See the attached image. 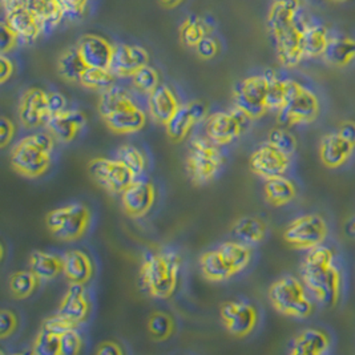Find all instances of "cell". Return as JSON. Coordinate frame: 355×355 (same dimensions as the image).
I'll use <instances>...</instances> for the list:
<instances>
[{
  "instance_id": "6da1fadb",
  "label": "cell",
  "mask_w": 355,
  "mask_h": 355,
  "mask_svg": "<svg viewBox=\"0 0 355 355\" xmlns=\"http://www.w3.org/2000/svg\"><path fill=\"white\" fill-rule=\"evenodd\" d=\"M300 0L273 1L268 15V28L275 39L279 63L294 68L305 58L302 33L306 24Z\"/></svg>"
},
{
  "instance_id": "7a4b0ae2",
  "label": "cell",
  "mask_w": 355,
  "mask_h": 355,
  "mask_svg": "<svg viewBox=\"0 0 355 355\" xmlns=\"http://www.w3.org/2000/svg\"><path fill=\"white\" fill-rule=\"evenodd\" d=\"M301 277L323 306L334 307L338 304L342 281L330 249L324 246L311 249L301 266Z\"/></svg>"
},
{
  "instance_id": "3957f363",
  "label": "cell",
  "mask_w": 355,
  "mask_h": 355,
  "mask_svg": "<svg viewBox=\"0 0 355 355\" xmlns=\"http://www.w3.org/2000/svg\"><path fill=\"white\" fill-rule=\"evenodd\" d=\"M181 257L171 249L148 252L141 263L140 279L146 291L157 300H166L178 288Z\"/></svg>"
},
{
  "instance_id": "277c9868",
  "label": "cell",
  "mask_w": 355,
  "mask_h": 355,
  "mask_svg": "<svg viewBox=\"0 0 355 355\" xmlns=\"http://www.w3.org/2000/svg\"><path fill=\"white\" fill-rule=\"evenodd\" d=\"M55 137L51 133H33L20 141L11 150V165L26 178L43 176L51 165Z\"/></svg>"
},
{
  "instance_id": "5b68a950",
  "label": "cell",
  "mask_w": 355,
  "mask_h": 355,
  "mask_svg": "<svg viewBox=\"0 0 355 355\" xmlns=\"http://www.w3.org/2000/svg\"><path fill=\"white\" fill-rule=\"evenodd\" d=\"M272 306L282 315L304 320L313 313V304L307 297L305 284L293 275H285L269 288Z\"/></svg>"
},
{
  "instance_id": "8992f818",
  "label": "cell",
  "mask_w": 355,
  "mask_h": 355,
  "mask_svg": "<svg viewBox=\"0 0 355 355\" xmlns=\"http://www.w3.org/2000/svg\"><path fill=\"white\" fill-rule=\"evenodd\" d=\"M320 113V101L310 89L294 80H286V96L277 120L281 125L293 127L313 123Z\"/></svg>"
},
{
  "instance_id": "52a82bcc",
  "label": "cell",
  "mask_w": 355,
  "mask_h": 355,
  "mask_svg": "<svg viewBox=\"0 0 355 355\" xmlns=\"http://www.w3.org/2000/svg\"><path fill=\"white\" fill-rule=\"evenodd\" d=\"M89 221L91 213L80 202H73L51 210L46 217V225L51 234L59 241L64 243L80 240L89 226Z\"/></svg>"
},
{
  "instance_id": "ba28073f",
  "label": "cell",
  "mask_w": 355,
  "mask_h": 355,
  "mask_svg": "<svg viewBox=\"0 0 355 355\" xmlns=\"http://www.w3.org/2000/svg\"><path fill=\"white\" fill-rule=\"evenodd\" d=\"M224 164V157L216 143L210 139L196 137L189 146L187 172L194 185L211 181Z\"/></svg>"
},
{
  "instance_id": "9c48e42d",
  "label": "cell",
  "mask_w": 355,
  "mask_h": 355,
  "mask_svg": "<svg viewBox=\"0 0 355 355\" xmlns=\"http://www.w3.org/2000/svg\"><path fill=\"white\" fill-rule=\"evenodd\" d=\"M327 236V225L320 214H305L293 220L284 232V241L298 250L321 246Z\"/></svg>"
},
{
  "instance_id": "30bf717a",
  "label": "cell",
  "mask_w": 355,
  "mask_h": 355,
  "mask_svg": "<svg viewBox=\"0 0 355 355\" xmlns=\"http://www.w3.org/2000/svg\"><path fill=\"white\" fill-rule=\"evenodd\" d=\"M253 119L237 105L226 112L213 113L207 121V136L217 146L230 144L249 128Z\"/></svg>"
},
{
  "instance_id": "8fae6325",
  "label": "cell",
  "mask_w": 355,
  "mask_h": 355,
  "mask_svg": "<svg viewBox=\"0 0 355 355\" xmlns=\"http://www.w3.org/2000/svg\"><path fill=\"white\" fill-rule=\"evenodd\" d=\"M88 173L97 185L112 194L123 193L137 178L123 162L104 157L88 162Z\"/></svg>"
},
{
  "instance_id": "7c38bea8",
  "label": "cell",
  "mask_w": 355,
  "mask_h": 355,
  "mask_svg": "<svg viewBox=\"0 0 355 355\" xmlns=\"http://www.w3.org/2000/svg\"><path fill=\"white\" fill-rule=\"evenodd\" d=\"M269 80L262 75H256L240 81L233 91L234 105L248 113L253 120H257L268 112L266 95Z\"/></svg>"
},
{
  "instance_id": "4fadbf2b",
  "label": "cell",
  "mask_w": 355,
  "mask_h": 355,
  "mask_svg": "<svg viewBox=\"0 0 355 355\" xmlns=\"http://www.w3.org/2000/svg\"><path fill=\"white\" fill-rule=\"evenodd\" d=\"M257 310L248 302L227 301L221 306V320L226 330L237 337L249 336L257 324Z\"/></svg>"
},
{
  "instance_id": "5bb4252c",
  "label": "cell",
  "mask_w": 355,
  "mask_h": 355,
  "mask_svg": "<svg viewBox=\"0 0 355 355\" xmlns=\"http://www.w3.org/2000/svg\"><path fill=\"white\" fill-rule=\"evenodd\" d=\"M249 165L254 175L266 180L284 176L291 165V157L275 146L265 143L252 153Z\"/></svg>"
},
{
  "instance_id": "9a60e30c",
  "label": "cell",
  "mask_w": 355,
  "mask_h": 355,
  "mask_svg": "<svg viewBox=\"0 0 355 355\" xmlns=\"http://www.w3.org/2000/svg\"><path fill=\"white\" fill-rule=\"evenodd\" d=\"M208 113V107L202 101H189L181 104L173 117L165 125L168 136L173 141L184 140L196 124L201 123Z\"/></svg>"
},
{
  "instance_id": "2e32d148",
  "label": "cell",
  "mask_w": 355,
  "mask_h": 355,
  "mask_svg": "<svg viewBox=\"0 0 355 355\" xmlns=\"http://www.w3.org/2000/svg\"><path fill=\"white\" fill-rule=\"evenodd\" d=\"M17 114L21 125L27 130H33L46 123L49 117L47 92L40 88H28L19 101Z\"/></svg>"
},
{
  "instance_id": "e0dca14e",
  "label": "cell",
  "mask_w": 355,
  "mask_h": 355,
  "mask_svg": "<svg viewBox=\"0 0 355 355\" xmlns=\"http://www.w3.org/2000/svg\"><path fill=\"white\" fill-rule=\"evenodd\" d=\"M6 11L4 20L15 31L19 42L33 43L42 33L43 27L31 10L23 4L3 6Z\"/></svg>"
},
{
  "instance_id": "ac0fdd59",
  "label": "cell",
  "mask_w": 355,
  "mask_h": 355,
  "mask_svg": "<svg viewBox=\"0 0 355 355\" xmlns=\"http://www.w3.org/2000/svg\"><path fill=\"white\" fill-rule=\"evenodd\" d=\"M155 198L156 192L153 185L150 182L136 178L121 193V205L128 216L139 218L146 216L153 207Z\"/></svg>"
},
{
  "instance_id": "d6986e66",
  "label": "cell",
  "mask_w": 355,
  "mask_h": 355,
  "mask_svg": "<svg viewBox=\"0 0 355 355\" xmlns=\"http://www.w3.org/2000/svg\"><path fill=\"white\" fill-rule=\"evenodd\" d=\"M149 63L146 49L140 46L117 44L113 51L111 72L116 78H132L136 71Z\"/></svg>"
},
{
  "instance_id": "ffe728a7",
  "label": "cell",
  "mask_w": 355,
  "mask_h": 355,
  "mask_svg": "<svg viewBox=\"0 0 355 355\" xmlns=\"http://www.w3.org/2000/svg\"><path fill=\"white\" fill-rule=\"evenodd\" d=\"M85 116L76 110H65L63 112L49 116L46 127L56 141L71 143L85 127Z\"/></svg>"
},
{
  "instance_id": "44dd1931",
  "label": "cell",
  "mask_w": 355,
  "mask_h": 355,
  "mask_svg": "<svg viewBox=\"0 0 355 355\" xmlns=\"http://www.w3.org/2000/svg\"><path fill=\"white\" fill-rule=\"evenodd\" d=\"M76 47L79 49L81 58L87 67L110 69L112 63L114 46H112L107 39L98 35L88 33L80 37Z\"/></svg>"
},
{
  "instance_id": "7402d4cb",
  "label": "cell",
  "mask_w": 355,
  "mask_h": 355,
  "mask_svg": "<svg viewBox=\"0 0 355 355\" xmlns=\"http://www.w3.org/2000/svg\"><path fill=\"white\" fill-rule=\"evenodd\" d=\"M181 104L171 87L160 84L148 95V111L153 121L166 125Z\"/></svg>"
},
{
  "instance_id": "603a6c76",
  "label": "cell",
  "mask_w": 355,
  "mask_h": 355,
  "mask_svg": "<svg viewBox=\"0 0 355 355\" xmlns=\"http://www.w3.org/2000/svg\"><path fill=\"white\" fill-rule=\"evenodd\" d=\"M354 146L345 140L338 132L327 133L320 146V159L329 169H337L345 165L354 152Z\"/></svg>"
},
{
  "instance_id": "cb8c5ba5",
  "label": "cell",
  "mask_w": 355,
  "mask_h": 355,
  "mask_svg": "<svg viewBox=\"0 0 355 355\" xmlns=\"http://www.w3.org/2000/svg\"><path fill=\"white\" fill-rule=\"evenodd\" d=\"M105 125L114 133L128 135L143 130L146 123V114L137 104L121 108L103 119Z\"/></svg>"
},
{
  "instance_id": "d4e9b609",
  "label": "cell",
  "mask_w": 355,
  "mask_h": 355,
  "mask_svg": "<svg viewBox=\"0 0 355 355\" xmlns=\"http://www.w3.org/2000/svg\"><path fill=\"white\" fill-rule=\"evenodd\" d=\"M58 313L78 323L84 322L87 320L89 314V304L84 286L81 284L69 285L60 302Z\"/></svg>"
},
{
  "instance_id": "484cf974",
  "label": "cell",
  "mask_w": 355,
  "mask_h": 355,
  "mask_svg": "<svg viewBox=\"0 0 355 355\" xmlns=\"http://www.w3.org/2000/svg\"><path fill=\"white\" fill-rule=\"evenodd\" d=\"M322 58L327 64L337 68L352 64L355 60V39L345 35L330 36Z\"/></svg>"
},
{
  "instance_id": "4316f807",
  "label": "cell",
  "mask_w": 355,
  "mask_h": 355,
  "mask_svg": "<svg viewBox=\"0 0 355 355\" xmlns=\"http://www.w3.org/2000/svg\"><path fill=\"white\" fill-rule=\"evenodd\" d=\"M63 275L71 284H87L94 275L91 259L80 250H69L63 257Z\"/></svg>"
},
{
  "instance_id": "83f0119b",
  "label": "cell",
  "mask_w": 355,
  "mask_h": 355,
  "mask_svg": "<svg viewBox=\"0 0 355 355\" xmlns=\"http://www.w3.org/2000/svg\"><path fill=\"white\" fill-rule=\"evenodd\" d=\"M330 339L321 330L306 329L301 331L291 343V354L321 355L327 352Z\"/></svg>"
},
{
  "instance_id": "f1b7e54d",
  "label": "cell",
  "mask_w": 355,
  "mask_h": 355,
  "mask_svg": "<svg viewBox=\"0 0 355 355\" xmlns=\"http://www.w3.org/2000/svg\"><path fill=\"white\" fill-rule=\"evenodd\" d=\"M330 35L327 27L318 21L307 20L302 33V51L304 56L309 59H315L322 56L327 47Z\"/></svg>"
},
{
  "instance_id": "f546056e",
  "label": "cell",
  "mask_w": 355,
  "mask_h": 355,
  "mask_svg": "<svg viewBox=\"0 0 355 355\" xmlns=\"http://www.w3.org/2000/svg\"><path fill=\"white\" fill-rule=\"evenodd\" d=\"M232 234L237 241L248 246L257 245L265 239L266 224L259 217L243 216L232 226Z\"/></svg>"
},
{
  "instance_id": "4dcf8cb0",
  "label": "cell",
  "mask_w": 355,
  "mask_h": 355,
  "mask_svg": "<svg viewBox=\"0 0 355 355\" xmlns=\"http://www.w3.org/2000/svg\"><path fill=\"white\" fill-rule=\"evenodd\" d=\"M263 192L266 201L273 207H284L297 196V189L293 181L284 176L266 178Z\"/></svg>"
},
{
  "instance_id": "1f68e13d",
  "label": "cell",
  "mask_w": 355,
  "mask_h": 355,
  "mask_svg": "<svg viewBox=\"0 0 355 355\" xmlns=\"http://www.w3.org/2000/svg\"><path fill=\"white\" fill-rule=\"evenodd\" d=\"M30 270H33L40 281H51L63 273V259L47 252L35 250L30 256Z\"/></svg>"
},
{
  "instance_id": "d6a6232c",
  "label": "cell",
  "mask_w": 355,
  "mask_h": 355,
  "mask_svg": "<svg viewBox=\"0 0 355 355\" xmlns=\"http://www.w3.org/2000/svg\"><path fill=\"white\" fill-rule=\"evenodd\" d=\"M132 104H135L133 98L130 95V92L127 89H124L123 87L119 85H111L110 88L101 91V95L98 98V105L97 110L103 119H105L107 116L112 114L113 112L130 107Z\"/></svg>"
},
{
  "instance_id": "836d02e7",
  "label": "cell",
  "mask_w": 355,
  "mask_h": 355,
  "mask_svg": "<svg viewBox=\"0 0 355 355\" xmlns=\"http://www.w3.org/2000/svg\"><path fill=\"white\" fill-rule=\"evenodd\" d=\"M200 268L202 275L213 282L226 281L236 275L217 249L207 252L201 256Z\"/></svg>"
},
{
  "instance_id": "e575fe53",
  "label": "cell",
  "mask_w": 355,
  "mask_h": 355,
  "mask_svg": "<svg viewBox=\"0 0 355 355\" xmlns=\"http://www.w3.org/2000/svg\"><path fill=\"white\" fill-rule=\"evenodd\" d=\"M88 67L81 58L78 47L65 49L58 60L59 75L69 83H80L81 76Z\"/></svg>"
},
{
  "instance_id": "d590c367",
  "label": "cell",
  "mask_w": 355,
  "mask_h": 355,
  "mask_svg": "<svg viewBox=\"0 0 355 355\" xmlns=\"http://www.w3.org/2000/svg\"><path fill=\"white\" fill-rule=\"evenodd\" d=\"M217 250L236 275L245 270L252 259V252L249 246L240 241H226L221 243Z\"/></svg>"
},
{
  "instance_id": "8d00e7d4",
  "label": "cell",
  "mask_w": 355,
  "mask_h": 355,
  "mask_svg": "<svg viewBox=\"0 0 355 355\" xmlns=\"http://www.w3.org/2000/svg\"><path fill=\"white\" fill-rule=\"evenodd\" d=\"M210 30L211 27L205 19L198 17H187L180 27V39L185 46L194 49L200 40L209 35Z\"/></svg>"
},
{
  "instance_id": "74e56055",
  "label": "cell",
  "mask_w": 355,
  "mask_h": 355,
  "mask_svg": "<svg viewBox=\"0 0 355 355\" xmlns=\"http://www.w3.org/2000/svg\"><path fill=\"white\" fill-rule=\"evenodd\" d=\"M39 278L33 270H19L10 277L8 279V289L17 300L28 298L33 291H36Z\"/></svg>"
},
{
  "instance_id": "f35d334b",
  "label": "cell",
  "mask_w": 355,
  "mask_h": 355,
  "mask_svg": "<svg viewBox=\"0 0 355 355\" xmlns=\"http://www.w3.org/2000/svg\"><path fill=\"white\" fill-rule=\"evenodd\" d=\"M265 76L269 80V87H268V95H266V107L268 111H275L278 112L281 107L285 103V96H286V80L278 79L277 73L273 69H268L263 72Z\"/></svg>"
},
{
  "instance_id": "ab89813d",
  "label": "cell",
  "mask_w": 355,
  "mask_h": 355,
  "mask_svg": "<svg viewBox=\"0 0 355 355\" xmlns=\"http://www.w3.org/2000/svg\"><path fill=\"white\" fill-rule=\"evenodd\" d=\"M114 78L116 76L111 72V69L88 67L81 76L80 84L88 89L104 91L113 85Z\"/></svg>"
},
{
  "instance_id": "60d3db41",
  "label": "cell",
  "mask_w": 355,
  "mask_h": 355,
  "mask_svg": "<svg viewBox=\"0 0 355 355\" xmlns=\"http://www.w3.org/2000/svg\"><path fill=\"white\" fill-rule=\"evenodd\" d=\"M116 159L123 162L136 178H140L146 171V160L144 155L132 146H120L116 150Z\"/></svg>"
},
{
  "instance_id": "b9f144b4",
  "label": "cell",
  "mask_w": 355,
  "mask_h": 355,
  "mask_svg": "<svg viewBox=\"0 0 355 355\" xmlns=\"http://www.w3.org/2000/svg\"><path fill=\"white\" fill-rule=\"evenodd\" d=\"M173 329H175V323L173 320L162 313V311H155L150 314L149 320H148V330L150 337L162 342V340H166L172 334H173Z\"/></svg>"
},
{
  "instance_id": "7bdbcfd3",
  "label": "cell",
  "mask_w": 355,
  "mask_h": 355,
  "mask_svg": "<svg viewBox=\"0 0 355 355\" xmlns=\"http://www.w3.org/2000/svg\"><path fill=\"white\" fill-rule=\"evenodd\" d=\"M132 83L139 92H141L144 95H149L160 85L159 72L149 64L144 65L133 73Z\"/></svg>"
},
{
  "instance_id": "ee69618b",
  "label": "cell",
  "mask_w": 355,
  "mask_h": 355,
  "mask_svg": "<svg viewBox=\"0 0 355 355\" xmlns=\"http://www.w3.org/2000/svg\"><path fill=\"white\" fill-rule=\"evenodd\" d=\"M33 353L35 355L60 354V336L42 327L33 342Z\"/></svg>"
},
{
  "instance_id": "f6af8a7d",
  "label": "cell",
  "mask_w": 355,
  "mask_h": 355,
  "mask_svg": "<svg viewBox=\"0 0 355 355\" xmlns=\"http://www.w3.org/2000/svg\"><path fill=\"white\" fill-rule=\"evenodd\" d=\"M268 143L291 157L297 150V139L285 128H273L269 132Z\"/></svg>"
},
{
  "instance_id": "bcb514c9",
  "label": "cell",
  "mask_w": 355,
  "mask_h": 355,
  "mask_svg": "<svg viewBox=\"0 0 355 355\" xmlns=\"http://www.w3.org/2000/svg\"><path fill=\"white\" fill-rule=\"evenodd\" d=\"M78 324L79 323L75 322V321H72V320H69V318H67L64 315L58 313L56 315L49 317V318L43 321V329L49 330L51 333H55L58 336H63L67 331L76 329Z\"/></svg>"
},
{
  "instance_id": "7dc6e473",
  "label": "cell",
  "mask_w": 355,
  "mask_h": 355,
  "mask_svg": "<svg viewBox=\"0 0 355 355\" xmlns=\"http://www.w3.org/2000/svg\"><path fill=\"white\" fill-rule=\"evenodd\" d=\"M63 17L69 21L80 20L85 15L88 0H59Z\"/></svg>"
},
{
  "instance_id": "c3c4849f",
  "label": "cell",
  "mask_w": 355,
  "mask_h": 355,
  "mask_svg": "<svg viewBox=\"0 0 355 355\" xmlns=\"http://www.w3.org/2000/svg\"><path fill=\"white\" fill-rule=\"evenodd\" d=\"M81 345H83V340L78 330L76 329L69 330L63 336H60V354H78L80 352Z\"/></svg>"
},
{
  "instance_id": "681fc988",
  "label": "cell",
  "mask_w": 355,
  "mask_h": 355,
  "mask_svg": "<svg viewBox=\"0 0 355 355\" xmlns=\"http://www.w3.org/2000/svg\"><path fill=\"white\" fill-rule=\"evenodd\" d=\"M17 42H19V37L15 31L8 26V23L6 20H3L1 27H0V52H1V55H6L11 49H14Z\"/></svg>"
},
{
  "instance_id": "f907efd6",
  "label": "cell",
  "mask_w": 355,
  "mask_h": 355,
  "mask_svg": "<svg viewBox=\"0 0 355 355\" xmlns=\"http://www.w3.org/2000/svg\"><path fill=\"white\" fill-rule=\"evenodd\" d=\"M197 55L204 59V60H210L213 59L217 52H218V43L214 37H211L209 35H207L202 40H200V43L194 47Z\"/></svg>"
},
{
  "instance_id": "816d5d0a",
  "label": "cell",
  "mask_w": 355,
  "mask_h": 355,
  "mask_svg": "<svg viewBox=\"0 0 355 355\" xmlns=\"http://www.w3.org/2000/svg\"><path fill=\"white\" fill-rule=\"evenodd\" d=\"M17 315L10 310H1L0 313V338H8L17 330Z\"/></svg>"
},
{
  "instance_id": "f5cc1de1",
  "label": "cell",
  "mask_w": 355,
  "mask_h": 355,
  "mask_svg": "<svg viewBox=\"0 0 355 355\" xmlns=\"http://www.w3.org/2000/svg\"><path fill=\"white\" fill-rule=\"evenodd\" d=\"M47 107H49V116L63 112L67 110V98L60 92H47Z\"/></svg>"
},
{
  "instance_id": "db71d44e",
  "label": "cell",
  "mask_w": 355,
  "mask_h": 355,
  "mask_svg": "<svg viewBox=\"0 0 355 355\" xmlns=\"http://www.w3.org/2000/svg\"><path fill=\"white\" fill-rule=\"evenodd\" d=\"M14 135H15L14 123L7 117H1L0 119V146L3 149L12 141Z\"/></svg>"
},
{
  "instance_id": "11a10c76",
  "label": "cell",
  "mask_w": 355,
  "mask_h": 355,
  "mask_svg": "<svg viewBox=\"0 0 355 355\" xmlns=\"http://www.w3.org/2000/svg\"><path fill=\"white\" fill-rule=\"evenodd\" d=\"M339 135L347 140L352 146L355 148V121L353 120H346L339 125L338 130Z\"/></svg>"
},
{
  "instance_id": "9f6ffc18",
  "label": "cell",
  "mask_w": 355,
  "mask_h": 355,
  "mask_svg": "<svg viewBox=\"0 0 355 355\" xmlns=\"http://www.w3.org/2000/svg\"><path fill=\"white\" fill-rule=\"evenodd\" d=\"M96 353L98 355H121L124 354V350L120 347L119 343L112 342V340H107L98 345Z\"/></svg>"
},
{
  "instance_id": "6f0895ef",
  "label": "cell",
  "mask_w": 355,
  "mask_h": 355,
  "mask_svg": "<svg viewBox=\"0 0 355 355\" xmlns=\"http://www.w3.org/2000/svg\"><path fill=\"white\" fill-rule=\"evenodd\" d=\"M14 73V63L6 55L0 56V83H6Z\"/></svg>"
},
{
  "instance_id": "680465c9",
  "label": "cell",
  "mask_w": 355,
  "mask_h": 355,
  "mask_svg": "<svg viewBox=\"0 0 355 355\" xmlns=\"http://www.w3.org/2000/svg\"><path fill=\"white\" fill-rule=\"evenodd\" d=\"M346 233L350 237H355V216L347 221V224H346Z\"/></svg>"
},
{
  "instance_id": "91938a15",
  "label": "cell",
  "mask_w": 355,
  "mask_h": 355,
  "mask_svg": "<svg viewBox=\"0 0 355 355\" xmlns=\"http://www.w3.org/2000/svg\"><path fill=\"white\" fill-rule=\"evenodd\" d=\"M162 3V6L166 8H175L178 4H181L184 0H159Z\"/></svg>"
},
{
  "instance_id": "94428289",
  "label": "cell",
  "mask_w": 355,
  "mask_h": 355,
  "mask_svg": "<svg viewBox=\"0 0 355 355\" xmlns=\"http://www.w3.org/2000/svg\"><path fill=\"white\" fill-rule=\"evenodd\" d=\"M327 1H333V3H345L347 0H327Z\"/></svg>"
},
{
  "instance_id": "6125c7cd",
  "label": "cell",
  "mask_w": 355,
  "mask_h": 355,
  "mask_svg": "<svg viewBox=\"0 0 355 355\" xmlns=\"http://www.w3.org/2000/svg\"><path fill=\"white\" fill-rule=\"evenodd\" d=\"M273 1H286V0H273Z\"/></svg>"
}]
</instances>
